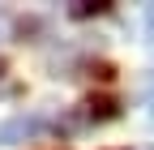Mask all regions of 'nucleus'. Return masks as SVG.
<instances>
[{"label":"nucleus","instance_id":"nucleus-1","mask_svg":"<svg viewBox=\"0 0 154 150\" xmlns=\"http://www.w3.org/2000/svg\"><path fill=\"white\" fill-rule=\"evenodd\" d=\"M43 133V120L38 116H13L0 124V146H17V142H30Z\"/></svg>","mask_w":154,"mask_h":150},{"label":"nucleus","instance_id":"nucleus-2","mask_svg":"<svg viewBox=\"0 0 154 150\" xmlns=\"http://www.w3.org/2000/svg\"><path fill=\"white\" fill-rule=\"evenodd\" d=\"M86 107H90L94 120H111V116H116V99H90Z\"/></svg>","mask_w":154,"mask_h":150},{"label":"nucleus","instance_id":"nucleus-3","mask_svg":"<svg viewBox=\"0 0 154 150\" xmlns=\"http://www.w3.org/2000/svg\"><path fill=\"white\" fill-rule=\"evenodd\" d=\"M107 5H103V0H77V5L69 9V17H94V13H103Z\"/></svg>","mask_w":154,"mask_h":150},{"label":"nucleus","instance_id":"nucleus-4","mask_svg":"<svg viewBox=\"0 0 154 150\" xmlns=\"http://www.w3.org/2000/svg\"><path fill=\"white\" fill-rule=\"evenodd\" d=\"M146 34H150V43H154V5H146Z\"/></svg>","mask_w":154,"mask_h":150},{"label":"nucleus","instance_id":"nucleus-5","mask_svg":"<svg viewBox=\"0 0 154 150\" xmlns=\"http://www.w3.org/2000/svg\"><path fill=\"white\" fill-rule=\"evenodd\" d=\"M146 124H150V129H154V95H150V99H146Z\"/></svg>","mask_w":154,"mask_h":150},{"label":"nucleus","instance_id":"nucleus-6","mask_svg":"<svg viewBox=\"0 0 154 150\" xmlns=\"http://www.w3.org/2000/svg\"><path fill=\"white\" fill-rule=\"evenodd\" d=\"M150 95H154V77H150Z\"/></svg>","mask_w":154,"mask_h":150},{"label":"nucleus","instance_id":"nucleus-7","mask_svg":"<svg viewBox=\"0 0 154 150\" xmlns=\"http://www.w3.org/2000/svg\"><path fill=\"white\" fill-rule=\"evenodd\" d=\"M0 30H5V17H0Z\"/></svg>","mask_w":154,"mask_h":150}]
</instances>
